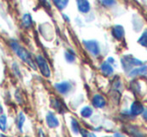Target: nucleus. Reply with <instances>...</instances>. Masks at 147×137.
<instances>
[{
	"mask_svg": "<svg viewBox=\"0 0 147 137\" xmlns=\"http://www.w3.org/2000/svg\"><path fill=\"white\" fill-rule=\"evenodd\" d=\"M9 45L11 47V49L13 50V52L15 53L20 59L22 60L23 62L27 63L28 65L30 66L32 69L36 70L37 69V66H36V63H35V60H33L32 56L27 50H26L24 47H22L19 43L17 42L16 40H10L9 41Z\"/></svg>",
	"mask_w": 147,
	"mask_h": 137,
	"instance_id": "nucleus-1",
	"label": "nucleus"
},
{
	"mask_svg": "<svg viewBox=\"0 0 147 137\" xmlns=\"http://www.w3.org/2000/svg\"><path fill=\"white\" fill-rule=\"evenodd\" d=\"M35 63H36L37 68L39 69V71L41 72L44 77L49 78L51 76V70L50 67L48 65V62L47 60L43 57L42 55H37L36 58H35Z\"/></svg>",
	"mask_w": 147,
	"mask_h": 137,
	"instance_id": "nucleus-2",
	"label": "nucleus"
},
{
	"mask_svg": "<svg viewBox=\"0 0 147 137\" xmlns=\"http://www.w3.org/2000/svg\"><path fill=\"white\" fill-rule=\"evenodd\" d=\"M84 45H85L86 49L91 53L92 55H98L100 52V47H99L98 43L95 40H86L83 41Z\"/></svg>",
	"mask_w": 147,
	"mask_h": 137,
	"instance_id": "nucleus-3",
	"label": "nucleus"
},
{
	"mask_svg": "<svg viewBox=\"0 0 147 137\" xmlns=\"http://www.w3.org/2000/svg\"><path fill=\"white\" fill-rule=\"evenodd\" d=\"M45 120H46L47 125H48L50 128H55V127H58L59 126L58 118H57L56 116L52 113V112H48V113L46 114V118H45Z\"/></svg>",
	"mask_w": 147,
	"mask_h": 137,
	"instance_id": "nucleus-4",
	"label": "nucleus"
},
{
	"mask_svg": "<svg viewBox=\"0 0 147 137\" xmlns=\"http://www.w3.org/2000/svg\"><path fill=\"white\" fill-rule=\"evenodd\" d=\"M55 88H56V90L58 91L59 93H61V94H67V93L71 90L72 86L68 81H63L60 83H56V84H55Z\"/></svg>",
	"mask_w": 147,
	"mask_h": 137,
	"instance_id": "nucleus-5",
	"label": "nucleus"
},
{
	"mask_svg": "<svg viewBox=\"0 0 147 137\" xmlns=\"http://www.w3.org/2000/svg\"><path fill=\"white\" fill-rule=\"evenodd\" d=\"M77 8L81 13H87L90 10V3L88 0H76Z\"/></svg>",
	"mask_w": 147,
	"mask_h": 137,
	"instance_id": "nucleus-6",
	"label": "nucleus"
},
{
	"mask_svg": "<svg viewBox=\"0 0 147 137\" xmlns=\"http://www.w3.org/2000/svg\"><path fill=\"white\" fill-rule=\"evenodd\" d=\"M143 111H144L143 105H142L140 102H138V101H135V102L132 103L131 108H130V112H131L132 115H134V116L139 115V114H141Z\"/></svg>",
	"mask_w": 147,
	"mask_h": 137,
	"instance_id": "nucleus-7",
	"label": "nucleus"
},
{
	"mask_svg": "<svg viewBox=\"0 0 147 137\" xmlns=\"http://www.w3.org/2000/svg\"><path fill=\"white\" fill-rule=\"evenodd\" d=\"M92 103L95 107H97V108H103V107L105 106V99L103 98L101 95L96 94L93 96Z\"/></svg>",
	"mask_w": 147,
	"mask_h": 137,
	"instance_id": "nucleus-8",
	"label": "nucleus"
},
{
	"mask_svg": "<svg viewBox=\"0 0 147 137\" xmlns=\"http://www.w3.org/2000/svg\"><path fill=\"white\" fill-rule=\"evenodd\" d=\"M21 22H22V26H23L24 28H27V29L31 28V27H32V25H33L32 17H31V15L29 13L23 14V16H22V19H21Z\"/></svg>",
	"mask_w": 147,
	"mask_h": 137,
	"instance_id": "nucleus-9",
	"label": "nucleus"
},
{
	"mask_svg": "<svg viewBox=\"0 0 147 137\" xmlns=\"http://www.w3.org/2000/svg\"><path fill=\"white\" fill-rule=\"evenodd\" d=\"M51 106L54 109H56L57 111H59L60 113H63V112L65 111V106H64V104L57 98L51 99Z\"/></svg>",
	"mask_w": 147,
	"mask_h": 137,
	"instance_id": "nucleus-10",
	"label": "nucleus"
},
{
	"mask_svg": "<svg viewBox=\"0 0 147 137\" xmlns=\"http://www.w3.org/2000/svg\"><path fill=\"white\" fill-rule=\"evenodd\" d=\"M101 71L104 75L106 76H109L113 73V68L108 62H104V63L101 65Z\"/></svg>",
	"mask_w": 147,
	"mask_h": 137,
	"instance_id": "nucleus-11",
	"label": "nucleus"
},
{
	"mask_svg": "<svg viewBox=\"0 0 147 137\" xmlns=\"http://www.w3.org/2000/svg\"><path fill=\"white\" fill-rule=\"evenodd\" d=\"M112 34L116 39H121L122 37L124 36L123 27H122V26H120V25L115 26V27L113 28V30H112Z\"/></svg>",
	"mask_w": 147,
	"mask_h": 137,
	"instance_id": "nucleus-12",
	"label": "nucleus"
},
{
	"mask_svg": "<svg viewBox=\"0 0 147 137\" xmlns=\"http://www.w3.org/2000/svg\"><path fill=\"white\" fill-rule=\"evenodd\" d=\"M25 119L26 118L23 112H19V114L17 116V120H16V123H17V128L20 131H22V127H23L24 123H25Z\"/></svg>",
	"mask_w": 147,
	"mask_h": 137,
	"instance_id": "nucleus-13",
	"label": "nucleus"
},
{
	"mask_svg": "<svg viewBox=\"0 0 147 137\" xmlns=\"http://www.w3.org/2000/svg\"><path fill=\"white\" fill-rule=\"evenodd\" d=\"M147 72V66H142V67L136 68V69L132 70L129 73L130 76H136V75H143Z\"/></svg>",
	"mask_w": 147,
	"mask_h": 137,
	"instance_id": "nucleus-14",
	"label": "nucleus"
},
{
	"mask_svg": "<svg viewBox=\"0 0 147 137\" xmlns=\"http://www.w3.org/2000/svg\"><path fill=\"white\" fill-rule=\"evenodd\" d=\"M52 1H53V3H54V5L56 6L59 10H62L68 5L69 0H52Z\"/></svg>",
	"mask_w": 147,
	"mask_h": 137,
	"instance_id": "nucleus-15",
	"label": "nucleus"
},
{
	"mask_svg": "<svg viewBox=\"0 0 147 137\" xmlns=\"http://www.w3.org/2000/svg\"><path fill=\"white\" fill-rule=\"evenodd\" d=\"M7 128V117L4 114L0 115V130L1 131H5Z\"/></svg>",
	"mask_w": 147,
	"mask_h": 137,
	"instance_id": "nucleus-16",
	"label": "nucleus"
},
{
	"mask_svg": "<svg viewBox=\"0 0 147 137\" xmlns=\"http://www.w3.org/2000/svg\"><path fill=\"white\" fill-rule=\"evenodd\" d=\"M71 128L72 130H73L74 133H79L80 132V126H79V123L77 122V120L74 119V118H72L71 119Z\"/></svg>",
	"mask_w": 147,
	"mask_h": 137,
	"instance_id": "nucleus-17",
	"label": "nucleus"
},
{
	"mask_svg": "<svg viewBox=\"0 0 147 137\" xmlns=\"http://www.w3.org/2000/svg\"><path fill=\"white\" fill-rule=\"evenodd\" d=\"M64 56H65L66 61L69 62V63H72V62H74V60H75V54H74V52H72V51H66V52L64 53Z\"/></svg>",
	"mask_w": 147,
	"mask_h": 137,
	"instance_id": "nucleus-18",
	"label": "nucleus"
},
{
	"mask_svg": "<svg viewBox=\"0 0 147 137\" xmlns=\"http://www.w3.org/2000/svg\"><path fill=\"white\" fill-rule=\"evenodd\" d=\"M80 113H81V115L83 116V117L88 118V117H90V116L92 115V109H91L90 107H88V106L83 107Z\"/></svg>",
	"mask_w": 147,
	"mask_h": 137,
	"instance_id": "nucleus-19",
	"label": "nucleus"
},
{
	"mask_svg": "<svg viewBox=\"0 0 147 137\" xmlns=\"http://www.w3.org/2000/svg\"><path fill=\"white\" fill-rule=\"evenodd\" d=\"M138 43L141 44L142 46H147V30L144 31L143 34L140 36L139 40H138Z\"/></svg>",
	"mask_w": 147,
	"mask_h": 137,
	"instance_id": "nucleus-20",
	"label": "nucleus"
},
{
	"mask_svg": "<svg viewBox=\"0 0 147 137\" xmlns=\"http://www.w3.org/2000/svg\"><path fill=\"white\" fill-rule=\"evenodd\" d=\"M12 70H13V72H14V74H15L16 77H18V78L22 77L21 72H20V69H19V66H18V64L15 63V62L12 64Z\"/></svg>",
	"mask_w": 147,
	"mask_h": 137,
	"instance_id": "nucleus-21",
	"label": "nucleus"
},
{
	"mask_svg": "<svg viewBox=\"0 0 147 137\" xmlns=\"http://www.w3.org/2000/svg\"><path fill=\"white\" fill-rule=\"evenodd\" d=\"M104 6H112L115 4V0H100Z\"/></svg>",
	"mask_w": 147,
	"mask_h": 137,
	"instance_id": "nucleus-22",
	"label": "nucleus"
},
{
	"mask_svg": "<svg viewBox=\"0 0 147 137\" xmlns=\"http://www.w3.org/2000/svg\"><path fill=\"white\" fill-rule=\"evenodd\" d=\"M80 132H81V134L83 137H96L95 134L90 133V132L86 131V130H84V129H80Z\"/></svg>",
	"mask_w": 147,
	"mask_h": 137,
	"instance_id": "nucleus-23",
	"label": "nucleus"
},
{
	"mask_svg": "<svg viewBox=\"0 0 147 137\" xmlns=\"http://www.w3.org/2000/svg\"><path fill=\"white\" fill-rule=\"evenodd\" d=\"M41 2L44 7H47V8H50L51 7V3H50V0H39Z\"/></svg>",
	"mask_w": 147,
	"mask_h": 137,
	"instance_id": "nucleus-24",
	"label": "nucleus"
},
{
	"mask_svg": "<svg viewBox=\"0 0 147 137\" xmlns=\"http://www.w3.org/2000/svg\"><path fill=\"white\" fill-rule=\"evenodd\" d=\"M39 137H45L44 135V132H43V130H39Z\"/></svg>",
	"mask_w": 147,
	"mask_h": 137,
	"instance_id": "nucleus-25",
	"label": "nucleus"
},
{
	"mask_svg": "<svg viewBox=\"0 0 147 137\" xmlns=\"http://www.w3.org/2000/svg\"><path fill=\"white\" fill-rule=\"evenodd\" d=\"M114 137H125V136L122 135V134H120V133H115L114 134Z\"/></svg>",
	"mask_w": 147,
	"mask_h": 137,
	"instance_id": "nucleus-26",
	"label": "nucleus"
},
{
	"mask_svg": "<svg viewBox=\"0 0 147 137\" xmlns=\"http://www.w3.org/2000/svg\"><path fill=\"white\" fill-rule=\"evenodd\" d=\"M143 117L145 118V119L147 120V109L145 110V111H144V113H143Z\"/></svg>",
	"mask_w": 147,
	"mask_h": 137,
	"instance_id": "nucleus-27",
	"label": "nucleus"
},
{
	"mask_svg": "<svg viewBox=\"0 0 147 137\" xmlns=\"http://www.w3.org/2000/svg\"><path fill=\"white\" fill-rule=\"evenodd\" d=\"M2 113H3V107H2V105L0 104V115H1Z\"/></svg>",
	"mask_w": 147,
	"mask_h": 137,
	"instance_id": "nucleus-28",
	"label": "nucleus"
}]
</instances>
